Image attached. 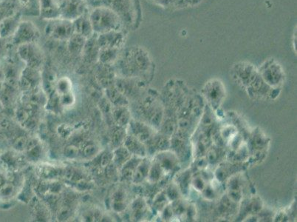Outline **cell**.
Masks as SVG:
<instances>
[{
  "label": "cell",
  "instance_id": "8",
  "mask_svg": "<svg viewBox=\"0 0 297 222\" xmlns=\"http://www.w3.org/2000/svg\"><path fill=\"white\" fill-rule=\"evenodd\" d=\"M126 37V30L111 31L97 35V42L100 48H116L121 50L125 44Z\"/></svg>",
  "mask_w": 297,
  "mask_h": 222
},
{
  "label": "cell",
  "instance_id": "20",
  "mask_svg": "<svg viewBox=\"0 0 297 222\" xmlns=\"http://www.w3.org/2000/svg\"><path fill=\"white\" fill-rule=\"evenodd\" d=\"M113 154V163L119 170L132 157V154L124 145L115 148Z\"/></svg>",
  "mask_w": 297,
  "mask_h": 222
},
{
  "label": "cell",
  "instance_id": "39",
  "mask_svg": "<svg viewBox=\"0 0 297 222\" xmlns=\"http://www.w3.org/2000/svg\"><path fill=\"white\" fill-rule=\"evenodd\" d=\"M126 202H117L112 201V208L116 213H120L124 211L126 209Z\"/></svg>",
  "mask_w": 297,
  "mask_h": 222
},
{
  "label": "cell",
  "instance_id": "21",
  "mask_svg": "<svg viewBox=\"0 0 297 222\" xmlns=\"http://www.w3.org/2000/svg\"><path fill=\"white\" fill-rule=\"evenodd\" d=\"M121 51L116 48H100L98 61L102 65H112L117 61Z\"/></svg>",
  "mask_w": 297,
  "mask_h": 222
},
{
  "label": "cell",
  "instance_id": "33",
  "mask_svg": "<svg viewBox=\"0 0 297 222\" xmlns=\"http://www.w3.org/2000/svg\"><path fill=\"white\" fill-rule=\"evenodd\" d=\"M15 191V186L11 182H5L0 186V196L10 197L14 194Z\"/></svg>",
  "mask_w": 297,
  "mask_h": 222
},
{
  "label": "cell",
  "instance_id": "2",
  "mask_svg": "<svg viewBox=\"0 0 297 222\" xmlns=\"http://www.w3.org/2000/svg\"><path fill=\"white\" fill-rule=\"evenodd\" d=\"M104 6L119 15L126 30L139 27L142 17L139 0H103Z\"/></svg>",
  "mask_w": 297,
  "mask_h": 222
},
{
  "label": "cell",
  "instance_id": "34",
  "mask_svg": "<svg viewBox=\"0 0 297 222\" xmlns=\"http://www.w3.org/2000/svg\"><path fill=\"white\" fill-rule=\"evenodd\" d=\"M113 154L111 151H105L100 156V166L102 168H106V167L110 165L111 163H113Z\"/></svg>",
  "mask_w": 297,
  "mask_h": 222
},
{
  "label": "cell",
  "instance_id": "30",
  "mask_svg": "<svg viewBox=\"0 0 297 222\" xmlns=\"http://www.w3.org/2000/svg\"><path fill=\"white\" fill-rule=\"evenodd\" d=\"M72 215V206L70 204L65 202L62 204V206L59 208L58 213H57V219L58 221H64L68 219Z\"/></svg>",
  "mask_w": 297,
  "mask_h": 222
},
{
  "label": "cell",
  "instance_id": "38",
  "mask_svg": "<svg viewBox=\"0 0 297 222\" xmlns=\"http://www.w3.org/2000/svg\"><path fill=\"white\" fill-rule=\"evenodd\" d=\"M75 185L77 190H80V191L88 190L90 188V186H91L86 179H82V178L77 180Z\"/></svg>",
  "mask_w": 297,
  "mask_h": 222
},
{
  "label": "cell",
  "instance_id": "41",
  "mask_svg": "<svg viewBox=\"0 0 297 222\" xmlns=\"http://www.w3.org/2000/svg\"><path fill=\"white\" fill-rule=\"evenodd\" d=\"M49 190L51 192L52 194H56V195H58L59 193L62 190V185L60 183H52L51 185L49 186Z\"/></svg>",
  "mask_w": 297,
  "mask_h": 222
},
{
  "label": "cell",
  "instance_id": "18",
  "mask_svg": "<svg viewBox=\"0 0 297 222\" xmlns=\"http://www.w3.org/2000/svg\"><path fill=\"white\" fill-rule=\"evenodd\" d=\"M124 146L132 154V155L143 156L145 155L146 150L142 141L132 135L126 136L124 140Z\"/></svg>",
  "mask_w": 297,
  "mask_h": 222
},
{
  "label": "cell",
  "instance_id": "11",
  "mask_svg": "<svg viewBox=\"0 0 297 222\" xmlns=\"http://www.w3.org/2000/svg\"><path fill=\"white\" fill-rule=\"evenodd\" d=\"M20 14L15 13L0 21V38L12 37L20 23Z\"/></svg>",
  "mask_w": 297,
  "mask_h": 222
},
{
  "label": "cell",
  "instance_id": "35",
  "mask_svg": "<svg viewBox=\"0 0 297 222\" xmlns=\"http://www.w3.org/2000/svg\"><path fill=\"white\" fill-rule=\"evenodd\" d=\"M16 118L21 125H24L31 117L30 112L24 108H19L16 113Z\"/></svg>",
  "mask_w": 297,
  "mask_h": 222
},
{
  "label": "cell",
  "instance_id": "19",
  "mask_svg": "<svg viewBox=\"0 0 297 222\" xmlns=\"http://www.w3.org/2000/svg\"><path fill=\"white\" fill-rule=\"evenodd\" d=\"M86 38L78 34H74L67 41V49L73 55L82 54L87 42Z\"/></svg>",
  "mask_w": 297,
  "mask_h": 222
},
{
  "label": "cell",
  "instance_id": "9",
  "mask_svg": "<svg viewBox=\"0 0 297 222\" xmlns=\"http://www.w3.org/2000/svg\"><path fill=\"white\" fill-rule=\"evenodd\" d=\"M260 75L262 78L270 82H280L283 77L280 65L274 59H269L261 67Z\"/></svg>",
  "mask_w": 297,
  "mask_h": 222
},
{
  "label": "cell",
  "instance_id": "25",
  "mask_svg": "<svg viewBox=\"0 0 297 222\" xmlns=\"http://www.w3.org/2000/svg\"><path fill=\"white\" fill-rule=\"evenodd\" d=\"M129 126H130L131 131H132V136H136L138 139L142 141H145L147 138H149V131L147 128H146L144 125L141 123L129 122Z\"/></svg>",
  "mask_w": 297,
  "mask_h": 222
},
{
  "label": "cell",
  "instance_id": "24",
  "mask_svg": "<svg viewBox=\"0 0 297 222\" xmlns=\"http://www.w3.org/2000/svg\"><path fill=\"white\" fill-rule=\"evenodd\" d=\"M55 89L56 93H57V95L61 96V95L72 92V90H73V84H72L71 80L68 77H61L56 82Z\"/></svg>",
  "mask_w": 297,
  "mask_h": 222
},
{
  "label": "cell",
  "instance_id": "28",
  "mask_svg": "<svg viewBox=\"0 0 297 222\" xmlns=\"http://www.w3.org/2000/svg\"><path fill=\"white\" fill-rule=\"evenodd\" d=\"M148 174L147 164L144 162H140L134 170L132 180L134 183H139L142 182L143 179Z\"/></svg>",
  "mask_w": 297,
  "mask_h": 222
},
{
  "label": "cell",
  "instance_id": "10",
  "mask_svg": "<svg viewBox=\"0 0 297 222\" xmlns=\"http://www.w3.org/2000/svg\"><path fill=\"white\" fill-rule=\"evenodd\" d=\"M152 4L165 9L178 10L195 7L203 0H147Z\"/></svg>",
  "mask_w": 297,
  "mask_h": 222
},
{
  "label": "cell",
  "instance_id": "13",
  "mask_svg": "<svg viewBox=\"0 0 297 222\" xmlns=\"http://www.w3.org/2000/svg\"><path fill=\"white\" fill-rule=\"evenodd\" d=\"M37 69L26 66L19 79V85L23 90H29L37 86L40 80V75Z\"/></svg>",
  "mask_w": 297,
  "mask_h": 222
},
{
  "label": "cell",
  "instance_id": "7",
  "mask_svg": "<svg viewBox=\"0 0 297 222\" xmlns=\"http://www.w3.org/2000/svg\"><path fill=\"white\" fill-rule=\"evenodd\" d=\"M59 9L61 18L73 22L88 13V4L86 0H62Z\"/></svg>",
  "mask_w": 297,
  "mask_h": 222
},
{
  "label": "cell",
  "instance_id": "16",
  "mask_svg": "<svg viewBox=\"0 0 297 222\" xmlns=\"http://www.w3.org/2000/svg\"><path fill=\"white\" fill-rule=\"evenodd\" d=\"M40 13L45 19H56L60 17L59 5L56 4L53 0H40Z\"/></svg>",
  "mask_w": 297,
  "mask_h": 222
},
{
  "label": "cell",
  "instance_id": "27",
  "mask_svg": "<svg viewBox=\"0 0 297 222\" xmlns=\"http://www.w3.org/2000/svg\"><path fill=\"white\" fill-rule=\"evenodd\" d=\"M98 153H99V147L96 143L93 142V141L87 142L81 150L82 156L87 159L96 157Z\"/></svg>",
  "mask_w": 297,
  "mask_h": 222
},
{
  "label": "cell",
  "instance_id": "31",
  "mask_svg": "<svg viewBox=\"0 0 297 222\" xmlns=\"http://www.w3.org/2000/svg\"><path fill=\"white\" fill-rule=\"evenodd\" d=\"M28 141H29V139L27 136L24 135H19L14 138L11 144H12V147L17 152H24Z\"/></svg>",
  "mask_w": 297,
  "mask_h": 222
},
{
  "label": "cell",
  "instance_id": "43",
  "mask_svg": "<svg viewBox=\"0 0 297 222\" xmlns=\"http://www.w3.org/2000/svg\"><path fill=\"white\" fill-rule=\"evenodd\" d=\"M3 39L0 38V55H1L2 53L3 52V50H4L5 47V43L4 41L3 40Z\"/></svg>",
  "mask_w": 297,
  "mask_h": 222
},
{
  "label": "cell",
  "instance_id": "5",
  "mask_svg": "<svg viewBox=\"0 0 297 222\" xmlns=\"http://www.w3.org/2000/svg\"><path fill=\"white\" fill-rule=\"evenodd\" d=\"M17 53L27 67L39 70L43 63V53L37 42L20 44L18 46Z\"/></svg>",
  "mask_w": 297,
  "mask_h": 222
},
{
  "label": "cell",
  "instance_id": "15",
  "mask_svg": "<svg viewBox=\"0 0 297 222\" xmlns=\"http://www.w3.org/2000/svg\"><path fill=\"white\" fill-rule=\"evenodd\" d=\"M112 115L115 123L119 127H125L130 122V113L125 106H113Z\"/></svg>",
  "mask_w": 297,
  "mask_h": 222
},
{
  "label": "cell",
  "instance_id": "40",
  "mask_svg": "<svg viewBox=\"0 0 297 222\" xmlns=\"http://www.w3.org/2000/svg\"><path fill=\"white\" fill-rule=\"evenodd\" d=\"M112 201H117V202H126L125 192L121 190H116L112 196Z\"/></svg>",
  "mask_w": 297,
  "mask_h": 222
},
{
  "label": "cell",
  "instance_id": "17",
  "mask_svg": "<svg viewBox=\"0 0 297 222\" xmlns=\"http://www.w3.org/2000/svg\"><path fill=\"white\" fill-rule=\"evenodd\" d=\"M24 152H25L26 156L29 161L32 162H37L42 158V144L37 139H29Z\"/></svg>",
  "mask_w": 297,
  "mask_h": 222
},
{
  "label": "cell",
  "instance_id": "6",
  "mask_svg": "<svg viewBox=\"0 0 297 222\" xmlns=\"http://www.w3.org/2000/svg\"><path fill=\"white\" fill-rule=\"evenodd\" d=\"M12 37L13 43L19 46L22 44L37 42L40 39L41 33L34 22L21 21Z\"/></svg>",
  "mask_w": 297,
  "mask_h": 222
},
{
  "label": "cell",
  "instance_id": "26",
  "mask_svg": "<svg viewBox=\"0 0 297 222\" xmlns=\"http://www.w3.org/2000/svg\"><path fill=\"white\" fill-rule=\"evenodd\" d=\"M126 135L124 127L117 126L112 135V145L115 148L124 144Z\"/></svg>",
  "mask_w": 297,
  "mask_h": 222
},
{
  "label": "cell",
  "instance_id": "14",
  "mask_svg": "<svg viewBox=\"0 0 297 222\" xmlns=\"http://www.w3.org/2000/svg\"><path fill=\"white\" fill-rule=\"evenodd\" d=\"M100 47L97 42V35L94 34L90 39H87L86 44L82 51V55L87 62H95L98 60Z\"/></svg>",
  "mask_w": 297,
  "mask_h": 222
},
{
  "label": "cell",
  "instance_id": "37",
  "mask_svg": "<svg viewBox=\"0 0 297 222\" xmlns=\"http://www.w3.org/2000/svg\"><path fill=\"white\" fill-rule=\"evenodd\" d=\"M57 132L61 137L67 139V138L70 137V135L72 134V128L71 127L67 126L66 124H62L58 127Z\"/></svg>",
  "mask_w": 297,
  "mask_h": 222
},
{
  "label": "cell",
  "instance_id": "22",
  "mask_svg": "<svg viewBox=\"0 0 297 222\" xmlns=\"http://www.w3.org/2000/svg\"><path fill=\"white\" fill-rule=\"evenodd\" d=\"M105 90H106V98L111 102L113 106H125L127 105L126 97L116 88L115 85Z\"/></svg>",
  "mask_w": 297,
  "mask_h": 222
},
{
  "label": "cell",
  "instance_id": "36",
  "mask_svg": "<svg viewBox=\"0 0 297 222\" xmlns=\"http://www.w3.org/2000/svg\"><path fill=\"white\" fill-rule=\"evenodd\" d=\"M101 218L102 216H101V213L97 210L88 212L84 215V219L86 221H101Z\"/></svg>",
  "mask_w": 297,
  "mask_h": 222
},
{
  "label": "cell",
  "instance_id": "23",
  "mask_svg": "<svg viewBox=\"0 0 297 222\" xmlns=\"http://www.w3.org/2000/svg\"><path fill=\"white\" fill-rule=\"evenodd\" d=\"M138 160L139 159L137 158L131 157L120 169V177L121 180L128 181L132 179L134 170L141 162Z\"/></svg>",
  "mask_w": 297,
  "mask_h": 222
},
{
  "label": "cell",
  "instance_id": "4",
  "mask_svg": "<svg viewBox=\"0 0 297 222\" xmlns=\"http://www.w3.org/2000/svg\"><path fill=\"white\" fill-rule=\"evenodd\" d=\"M45 33L47 37L53 40L67 42L74 34L73 22L61 17L49 19L46 24Z\"/></svg>",
  "mask_w": 297,
  "mask_h": 222
},
{
  "label": "cell",
  "instance_id": "42",
  "mask_svg": "<svg viewBox=\"0 0 297 222\" xmlns=\"http://www.w3.org/2000/svg\"><path fill=\"white\" fill-rule=\"evenodd\" d=\"M292 42H293V48H296V31H294V34L293 35V39H292Z\"/></svg>",
  "mask_w": 297,
  "mask_h": 222
},
{
  "label": "cell",
  "instance_id": "32",
  "mask_svg": "<svg viewBox=\"0 0 297 222\" xmlns=\"http://www.w3.org/2000/svg\"><path fill=\"white\" fill-rule=\"evenodd\" d=\"M75 97L73 91L59 96V104L63 108H70L74 105Z\"/></svg>",
  "mask_w": 297,
  "mask_h": 222
},
{
  "label": "cell",
  "instance_id": "1",
  "mask_svg": "<svg viewBox=\"0 0 297 222\" xmlns=\"http://www.w3.org/2000/svg\"><path fill=\"white\" fill-rule=\"evenodd\" d=\"M116 62L123 75L129 78L147 73L152 67L149 53L140 46H131L125 49Z\"/></svg>",
  "mask_w": 297,
  "mask_h": 222
},
{
  "label": "cell",
  "instance_id": "12",
  "mask_svg": "<svg viewBox=\"0 0 297 222\" xmlns=\"http://www.w3.org/2000/svg\"><path fill=\"white\" fill-rule=\"evenodd\" d=\"M73 24L74 33L79 34L86 39H90L95 34L88 13L77 18L73 21Z\"/></svg>",
  "mask_w": 297,
  "mask_h": 222
},
{
  "label": "cell",
  "instance_id": "29",
  "mask_svg": "<svg viewBox=\"0 0 297 222\" xmlns=\"http://www.w3.org/2000/svg\"><path fill=\"white\" fill-rule=\"evenodd\" d=\"M81 154V149L75 144H70L65 147L63 155L69 160H75Z\"/></svg>",
  "mask_w": 297,
  "mask_h": 222
},
{
  "label": "cell",
  "instance_id": "3",
  "mask_svg": "<svg viewBox=\"0 0 297 222\" xmlns=\"http://www.w3.org/2000/svg\"><path fill=\"white\" fill-rule=\"evenodd\" d=\"M89 16L93 31L96 35L111 31L126 30L119 15L106 6L95 8L90 13Z\"/></svg>",
  "mask_w": 297,
  "mask_h": 222
}]
</instances>
